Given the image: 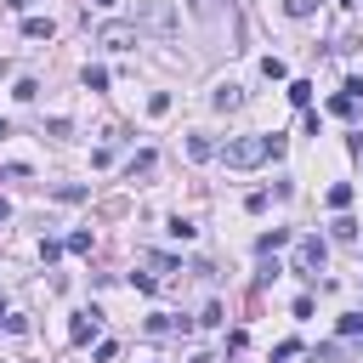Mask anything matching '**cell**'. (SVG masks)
Returning <instances> with one entry per match:
<instances>
[{
  "instance_id": "obj_1",
  "label": "cell",
  "mask_w": 363,
  "mask_h": 363,
  "mask_svg": "<svg viewBox=\"0 0 363 363\" xmlns=\"http://www.w3.org/2000/svg\"><path fill=\"white\" fill-rule=\"evenodd\" d=\"M284 153V136H238L221 147V164L227 170H255L261 159H278Z\"/></svg>"
},
{
  "instance_id": "obj_2",
  "label": "cell",
  "mask_w": 363,
  "mask_h": 363,
  "mask_svg": "<svg viewBox=\"0 0 363 363\" xmlns=\"http://www.w3.org/2000/svg\"><path fill=\"white\" fill-rule=\"evenodd\" d=\"M323 255H329V244H323V238H301V244H295V272L318 278V272H323Z\"/></svg>"
},
{
  "instance_id": "obj_3",
  "label": "cell",
  "mask_w": 363,
  "mask_h": 363,
  "mask_svg": "<svg viewBox=\"0 0 363 363\" xmlns=\"http://www.w3.org/2000/svg\"><path fill=\"white\" fill-rule=\"evenodd\" d=\"M96 45H108V51H130V45H136V23H102V28H96Z\"/></svg>"
},
{
  "instance_id": "obj_4",
  "label": "cell",
  "mask_w": 363,
  "mask_h": 363,
  "mask_svg": "<svg viewBox=\"0 0 363 363\" xmlns=\"http://www.w3.org/2000/svg\"><path fill=\"white\" fill-rule=\"evenodd\" d=\"M136 11H142V17L153 23V28H176V11H170V6H159V0H142Z\"/></svg>"
},
{
  "instance_id": "obj_5",
  "label": "cell",
  "mask_w": 363,
  "mask_h": 363,
  "mask_svg": "<svg viewBox=\"0 0 363 363\" xmlns=\"http://www.w3.org/2000/svg\"><path fill=\"white\" fill-rule=\"evenodd\" d=\"M91 335H96V312H79V318L68 323V340H74V346H85Z\"/></svg>"
},
{
  "instance_id": "obj_6",
  "label": "cell",
  "mask_w": 363,
  "mask_h": 363,
  "mask_svg": "<svg viewBox=\"0 0 363 363\" xmlns=\"http://www.w3.org/2000/svg\"><path fill=\"white\" fill-rule=\"evenodd\" d=\"M51 34H57L51 17H23V40H51Z\"/></svg>"
},
{
  "instance_id": "obj_7",
  "label": "cell",
  "mask_w": 363,
  "mask_h": 363,
  "mask_svg": "<svg viewBox=\"0 0 363 363\" xmlns=\"http://www.w3.org/2000/svg\"><path fill=\"white\" fill-rule=\"evenodd\" d=\"M216 153H221V147H216L210 136H187V159H199V164H204V159H216Z\"/></svg>"
},
{
  "instance_id": "obj_8",
  "label": "cell",
  "mask_w": 363,
  "mask_h": 363,
  "mask_svg": "<svg viewBox=\"0 0 363 363\" xmlns=\"http://www.w3.org/2000/svg\"><path fill=\"white\" fill-rule=\"evenodd\" d=\"M210 102H216V108H238V102H244V85H216Z\"/></svg>"
},
{
  "instance_id": "obj_9",
  "label": "cell",
  "mask_w": 363,
  "mask_h": 363,
  "mask_svg": "<svg viewBox=\"0 0 363 363\" xmlns=\"http://www.w3.org/2000/svg\"><path fill=\"white\" fill-rule=\"evenodd\" d=\"M357 227H363V221H352V216H335V221H329V233H335L340 244H352V238H357Z\"/></svg>"
},
{
  "instance_id": "obj_10",
  "label": "cell",
  "mask_w": 363,
  "mask_h": 363,
  "mask_svg": "<svg viewBox=\"0 0 363 363\" xmlns=\"http://www.w3.org/2000/svg\"><path fill=\"white\" fill-rule=\"evenodd\" d=\"M352 108H357V96H352V91H340V96H329V113H335V119H352Z\"/></svg>"
},
{
  "instance_id": "obj_11",
  "label": "cell",
  "mask_w": 363,
  "mask_h": 363,
  "mask_svg": "<svg viewBox=\"0 0 363 363\" xmlns=\"http://www.w3.org/2000/svg\"><path fill=\"white\" fill-rule=\"evenodd\" d=\"M278 244H289V233H284V227H272V233H261V238H255V250H261V255H272Z\"/></svg>"
},
{
  "instance_id": "obj_12",
  "label": "cell",
  "mask_w": 363,
  "mask_h": 363,
  "mask_svg": "<svg viewBox=\"0 0 363 363\" xmlns=\"http://www.w3.org/2000/svg\"><path fill=\"white\" fill-rule=\"evenodd\" d=\"M85 91H108V68H85Z\"/></svg>"
},
{
  "instance_id": "obj_13",
  "label": "cell",
  "mask_w": 363,
  "mask_h": 363,
  "mask_svg": "<svg viewBox=\"0 0 363 363\" xmlns=\"http://www.w3.org/2000/svg\"><path fill=\"white\" fill-rule=\"evenodd\" d=\"M289 102H295V108H306V102H312V85H306V79H295V85H289Z\"/></svg>"
},
{
  "instance_id": "obj_14",
  "label": "cell",
  "mask_w": 363,
  "mask_h": 363,
  "mask_svg": "<svg viewBox=\"0 0 363 363\" xmlns=\"http://www.w3.org/2000/svg\"><path fill=\"white\" fill-rule=\"evenodd\" d=\"M125 170H130V182H136V176H147V170H153V153H136Z\"/></svg>"
},
{
  "instance_id": "obj_15",
  "label": "cell",
  "mask_w": 363,
  "mask_h": 363,
  "mask_svg": "<svg viewBox=\"0 0 363 363\" xmlns=\"http://www.w3.org/2000/svg\"><path fill=\"white\" fill-rule=\"evenodd\" d=\"M329 204H335V210H346V204H352V187H346V182H335V187H329Z\"/></svg>"
},
{
  "instance_id": "obj_16",
  "label": "cell",
  "mask_w": 363,
  "mask_h": 363,
  "mask_svg": "<svg viewBox=\"0 0 363 363\" xmlns=\"http://www.w3.org/2000/svg\"><path fill=\"white\" fill-rule=\"evenodd\" d=\"M62 250H68V244H57V238H40V261H45V267H51Z\"/></svg>"
},
{
  "instance_id": "obj_17",
  "label": "cell",
  "mask_w": 363,
  "mask_h": 363,
  "mask_svg": "<svg viewBox=\"0 0 363 363\" xmlns=\"http://www.w3.org/2000/svg\"><path fill=\"white\" fill-rule=\"evenodd\" d=\"M295 352H301V340H278V346H272V363H289Z\"/></svg>"
},
{
  "instance_id": "obj_18",
  "label": "cell",
  "mask_w": 363,
  "mask_h": 363,
  "mask_svg": "<svg viewBox=\"0 0 363 363\" xmlns=\"http://www.w3.org/2000/svg\"><path fill=\"white\" fill-rule=\"evenodd\" d=\"M284 11H289V17H312V11H318V0H284Z\"/></svg>"
},
{
  "instance_id": "obj_19",
  "label": "cell",
  "mask_w": 363,
  "mask_h": 363,
  "mask_svg": "<svg viewBox=\"0 0 363 363\" xmlns=\"http://www.w3.org/2000/svg\"><path fill=\"white\" fill-rule=\"evenodd\" d=\"M340 335H346V340L363 335V312H346V318H340Z\"/></svg>"
},
{
  "instance_id": "obj_20",
  "label": "cell",
  "mask_w": 363,
  "mask_h": 363,
  "mask_svg": "<svg viewBox=\"0 0 363 363\" xmlns=\"http://www.w3.org/2000/svg\"><path fill=\"white\" fill-rule=\"evenodd\" d=\"M68 250H74V255H85V250H91V233H85V227H79V233H68Z\"/></svg>"
},
{
  "instance_id": "obj_21",
  "label": "cell",
  "mask_w": 363,
  "mask_h": 363,
  "mask_svg": "<svg viewBox=\"0 0 363 363\" xmlns=\"http://www.w3.org/2000/svg\"><path fill=\"white\" fill-rule=\"evenodd\" d=\"M346 147H352V153L363 159V130H352V136H346Z\"/></svg>"
},
{
  "instance_id": "obj_22",
  "label": "cell",
  "mask_w": 363,
  "mask_h": 363,
  "mask_svg": "<svg viewBox=\"0 0 363 363\" xmlns=\"http://www.w3.org/2000/svg\"><path fill=\"white\" fill-rule=\"evenodd\" d=\"M6 6H11V11H23V6H28V0H6Z\"/></svg>"
},
{
  "instance_id": "obj_23",
  "label": "cell",
  "mask_w": 363,
  "mask_h": 363,
  "mask_svg": "<svg viewBox=\"0 0 363 363\" xmlns=\"http://www.w3.org/2000/svg\"><path fill=\"white\" fill-rule=\"evenodd\" d=\"M6 216H11V204H6V199H0V221H6Z\"/></svg>"
},
{
  "instance_id": "obj_24",
  "label": "cell",
  "mask_w": 363,
  "mask_h": 363,
  "mask_svg": "<svg viewBox=\"0 0 363 363\" xmlns=\"http://www.w3.org/2000/svg\"><path fill=\"white\" fill-rule=\"evenodd\" d=\"M91 6H102V11H108V6H119V0H91Z\"/></svg>"
},
{
  "instance_id": "obj_25",
  "label": "cell",
  "mask_w": 363,
  "mask_h": 363,
  "mask_svg": "<svg viewBox=\"0 0 363 363\" xmlns=\"http://www.w3.org/2000/svg\"><path fill=\"white\" fill-rule=\"evenodd\" d=\"M0 136H11V130H6V119H0Z\"/></svg>"
},
{
  "instance_id": "obj_26",
  "label": "cell",
  "mask_w": 363,
  "mask_h": 363,
  "mask_svg": "<svg viewBox=\"0 0 363 363\" xmlns=\"http://www.w3.org/2000/svg\"><path fill=\"white\" fill-rule=\"evenodd\" d=\"M346 6H363V0H346Z\"/></svg>"
}]
</instances>
